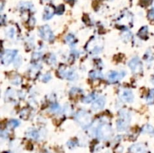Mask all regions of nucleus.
Listing matches in <instances>:
<instances>
[{"label": "nucleus", "instance_id": "b1692460", "mask_svg": "<svg viewBox=\"0 0 154 153\" xmlns=\"http://www.w3.org/2000/svg\"><path fill=\"white\" fill-rule=\"evenodd\" d=\"M60 110H61L60 106H59L58 104H53L50 107V111L53 113H59Z\"/></svg>", "mask_w": 154, "mask_h": 153}, {"label": "nucleus", "instance_id": "2eb2a0df", "mask_svg": "<svg viewBox=\"0 0 154 153\" xmlns=\"http://www.w3.org/2000/svg\"><path fill=\"white\" fill-rule=\"evenodd\" d=\"M144 58L147 61L154 60V47L149 48L144 56Z\"/></svg>", "mask_w": 154, "mask_h": 153}, {"label": "nucleus", "instance_id": "cd10ccee", "mask_svg": "<svg viewBox=\"0 0 154 153\" xmlns=\"http://www.w3.org/2000/svg\"><path fill=\"white\" fill-rule=\"evenodd\" d=\"M47 62H48L50 65H53L54 64H56V56L53 54H50V56H49L48 60H47Z\"/></svg>", "mask_w": 154, "mask_h": 153}, {"label": "nucleus", "instance_id": "f03ea898", "mask_svg": "<svg viewBox=\"0 0 154 153\" xmlns=\"http://www.w3.org/2000/svg\"><path fill=\"white\" fill-rule=\"evenodd\" d=\"M76 122L79 124L83 129H87L92 123V116L89 113L84 110H80L76 113L75 116Z\"/></svg>", "mask_w": 154, "mask_h": 153}, {"label": "nucleus", "instance_id": "f3484780", "mask_svg": "<svg viewBox=\"0 0 154 153\" xmlns=\"http://www.w3.org/2000/svg\"><path fill=\"white\" fill-rule=\"evenodd\" d=\"M96 99V95L94 93H92V94H89L87 95V96L83 98V103H85V104H89L90 102L94 101Z\"/></svg>", "mask_w": 154, "mask_h": 153}, {"label": "nucleus", "instance_id": "412c9836", "mask_svg": "<svg viewBox=\"0 0 154 153\" xmlns=\"http://www.w3.org/2000/svg\"><path fill=\"white\" fill-rule=\"evenodd\" d=\"M141 131L145 134H154V128L150 125H144Z\"/></svg>", "mask_w": 154, "mask_h": 153}, {"label": "nucleus", "instance_id": "f8f14e48", "mask_svg": "<svg viewBox=\"0 0 154 153\" xmlns=\"http://www.w3.org/2000/svg\"><path fill=\"white\" fill-rule=\"evenodd\" d=\"M104 104H105L104 97H98L93 103L92 109L93 110H100L104 107Z\"/></svg>", "mask_w": 154, "mask_h": 153}, {"label": "nucleus", "instance_id": "9d476101", "mask_svg": "<svg viewBox=\"0 0 154 153\" xmlns=\"http://www.w3.org/2000/svg\"><path fill=\"white\" fill-rule=\"evenodd\" d=\"M117 23L121 26L128 27L129 25H131L133 23V15L129 12L124 13L119 17Z\"/></svg>", "mask_w": 154, "mask_h": 153}, {"label": "nucleus", "instance_id": "7ed1b4c3", "mask_svg": "<svg viewBox=\"0 0 154 153\" xmlns=\"http://www.w3.org/2000/svg\"><path fill=\"white\" fill-rule=\"evenodd\" d=\"M96 137L101 140H107L112 135V129L108 124H101L97 128L96 132Z\"/></svg>", "mask_w": 154, "mask_h": 153}, {"label": "nucleus", "instance_id": "6e6552de", "mask_svg": "<svg viewBox=\"0 0 154 153\" xmlns=\"http://www.w3.org/2000/svg\"><path fill=\"white\" fill-rule=\"evenodd\" d=\"M129 67L134 74H139L143 71V65L139 58L134 57L129 62Z\"/></svg>", "mask_w": 154, "mask_h": 153}, {"label": "nucleus", "instance_id": "4be33fe9", "mask_svg": "<svg viewBox=\"0 0 154 153\" xmlns=\"http://www.w3.org/2000/svg\"><path fill=\"white\" fill-rule=\"evenodd\" d=\"M27 136L29 137L32 138V139H34V140H37L38 138L39 137V134L38 132V131L36 130H30L28 132H27Z\"/></svg>", "mask_w": 154, "mask_h": 153}, {"label": "nucleus", "instance_id": "bb28decb", "mask_svg": "<svg viewBox=\"0 0 154 153\" xmlns=\"http://www.w3.org/2000/svg\"><path fill=\"white\" fill-rule=\"evenodd\" d=\"M19 125H20V122L18 120H17V119H11L8 122V125L11 128H17V126H19Z\"/></svg>", "mask_w": 154, "mask_h": 153}, {"label": "nucleus", "instance_id": "aec40b11", "mask_svg": "<svg viewBox=\"0 0 154 153\" xmlns=\"http://www.w3.org/2000/svg\"><path fill=\"white\" fill-rule=\"evenodd\" d=\"M147 102L148 104H154V89L150 90L149 94L147 97Z\"/></svg>", "mask_w": 154, "mask_h": 153}, {"label": "nucleus", "instance_id": "ddd939ff", "mask_svg": "<svg viewBox=\"0 0 154 153\" xmlns=\"http://www.w3.org/2000/svg\"><path fill=\"white\" fill-rule=\"evenodd\" d=\"M56 12L54 8L51 5H47L45 7L43 13V19L44 20H48L53 17V14Z\"/></svg>", "mask_w": 154, "mask_h": 153}, {"label": "nucleus", "instance_id": "1a4fd4ad", "mask_svg": "<svg viewBox=\"0 0 154 153\" xmlns=\"http://www.w3.org/2000/svg\"><path fill=\"white\" fill-rule=\"evenodd\" d=\"M125 75H126V72L124 71H121L120 72L112 71L107 74V80H108L110 83L114 84V83L117 82V81L121 80L123 78H124Z\"/></svg>", "mask_w": 154, "mask_h": 153}, {"label": "nucleus", "instance_id": "6ab92c4d", "mask_svg": "<svg viewBox=\"0 0 154 153\" xmlns=\"http://www.w3.org/2000/svg\"><path fill=\"white\" fill-rule=\"evenodd\" d=\"M19 8L21 10H31L33 8V5L31 2H21L19 5Z\"/></svg>", "mask_w": 154, "mask_h": 153}, {"label": "nucleus", "instance_id": "393cba45", "mask_svg": "<svg viewBox=\"0 0 154 153\" xmlns=\"http://www.w3.org/2000/svg\"><path fill=\"white\" fill-rule=\"evenodd\" d=\"M21 81H22V79H21V78H20V76L16 75V76H14V78H13V79L11 80V84H14V85L18 86V85H20V83H21Z\"/></svg>", "mask_w": 154, "mask_h": 153}, {"label": "nucleus", "instance_id": "473e14b6", "mask_svg": "<svg viewBox=\"0 0 154 153\" xmlns=\"http://www.w3.org/2000/svg\"><path fill=\"white\" fill-rule=\"evenodd\" d=\"M41 1H43V2H49V1H50V0H41Z\"/></svg>", "mask_w": 154, "mask_h": 153}, {"label": "nucleus", "instance_id": "72a5a7b5", "mask_svg": "<svg viewBox=\"0 0 154 153\" xmlns=\"http://www.w3.org/2000/svg\"><path fill=\"white\" fill-rule=\"evenodd\" d=\"M5 153H10V152H5Z\"/></svg>", "mask_w": 154, "mask_h": 153}, {"label": "nucleus", "instance_id": "2f4dec72", "mask_svg": "<svg viewBox=\"0 0 154 153\" xmlns=\"http://www.w3.org/2000/svg\"><path fill=\"white\" fill-rule=\"evenodd\" d=\"M148 18L150 20H154V8H152L148 13Z\"/></svg>", "mask_w": 154, "mask_h": 153}, {"label": "nucleus", "instance_id": "c756f323", "mask_svg": "<svg viewBox=\"0 0 154 153\" xmlns=\"http://www.w3.org/2000/svg\"><path fill=\"white\" fill-rule=\"evenodd\" d=\"M64 11H65V8H64V5H61L59 6H58L56 9V13L58 15H60V14H63Z\"/></svg>", "mask_w": 154, "mask_h": 153}, {"label": "nucleus", "instance_id": "5701e85b", "mask_svg": "<svg viewBox=\"0 0 154 153\" xmlns=\"http://www.w3.org/2000/svg\"><path fill=\"white\" fill-rule=\"evenodd\" d=\"M65 42L70 45H73L75 43V36L72 34H69L65 37Z\"/></svg>", "mask_w": 154, "mask_h": 153}, {"label": "nucleus", "instance_id": "7c9ffc66", "mask_svg": "<svg viewBox=\"0 0 154 153\" xmlns=\"http://www.w3.org/2000/svg\"><path fill=\"white\" fill-rule=\"evenodd\" d=\"M22 59L20 57H17L14 60V66L15 67H19L20 65H21Z\"/></svg>", "mask_w": 154, "mask_h": 153}, {"label": "nucleus", "instance_id": "20e7f679", "mask_svg": "<svg viewBox=\"0 0 154 153\" xmlns=\"http://www.w3.org/2000/svg\"><path fill=\"white\" fill-rule=\"evenodd\" d=\"M103 48V41L101 39L95 38L88 42L87 44V50L90 52V53L96 54L99 53Z\"/></svg>", "mask_w": 154, "mask_h": 153}, {"label": "nucleus", "instance_id": "a211bd4d", "mask_svg": "<svg viewBox=\"0 0 154 153\" xmlns=\"http://www.w3.org/2000/svg\"><path fill=\"white\" fill-rule=\"evenodd\" d=\"M147 34H148L147 27H142V28L139 30L138 33V35L142 39L147 38Z\"/></svg>", "mask_w": 154, "mask_h": 153}, {"label": "nucleus", "instance_id": "0eeeda50", "mask_svg": "<svg viewBox=\"0 0 154 153\" xmlns=\"http://www.w3.org/2000/svg\"><path fill=\"white\" fill-rule=\"evenodd\" d=\"M38 33L40 37L46 41H52L54 39V35H53V32L50 30V27L47 25L41 27L39 29Z\"/></svg>", "mask_w": 154, "mask_h": 153}, {"label": "nucleus", "instance_id": "dca6fc26", "mask_svg": "<svg viewBox=\"0 0 154 153\" xmlns=\"http://www.w3.org/2000/svg\"><path fill=\"white\" fill-rule=\"evenodd\" d=\"M89 76L91 79H94V80L101 79V78H103V77H104V75H103V74L101 72V71H96V70H94V71H90L89 74Z\"/></svg>", "mask_w": 154, "mask_h": 153}, {"label": "nucleus", "instance_id": "9b49d317", "mask_svg": "<svg viewBox=\"0 0 154 153\" xmlns=\"http://www.w3.org/2000/svg\"><path fill=\"white\" fill-rule=\"evenodd\" d=\"M120 97L123 101L128 102V103H131L134 100V95H133V92L129 89H123L120 92Z\"/></svg>", "mask_w": 154, "mask_h": 153}, {"label": "nucleus", "instance_id": "39448f33", "mask_svg": "<svg viewBox=\"0 0 154 153\" xmlns=\"http://www.w3.org/2000/svg\"><path fill=\"white\" fill-rule=\"evenodd\" d=\"M59 74L60 77L69 81H74L78 78V75L74 70L64 65H61L59 68Z\"/></svg>", "mask_w": 154, "mask_h": 153}, {"label": "nucleus", "instance_id": "a878e982", "mask_svg": "<svg viewBox=\"0 0 154 153\" xmlns=\"http://www.w3.org/2000/svg\"><path fill=\"white\" fill-rule=\"evenodd\" d=\"M15 33L16 30L14 27H10V28H8V30H7V35L9 38H13L14 37Z\"/></svg>", "mask_w": 154, "mask_h": 153}, {"label": "nucleus", "instance_id": "c85d7f7f", "mask_svg": "<svg viewBox=\"0 0 154 153\" xmlns=\"http://www.w3.org/2000/svg\"><path fill=\"white\" fill-rule=\"evenodd\" d=\"M50 79H51V75L49 73H46L45 74H44L41 78V81L44 83L48 82Z\"/></svg>", "mask_w": 154, "mask_h": 153}, {"label": "nucleus", "instance_id": "f257e3e1", "mask_svg": "<svg viewBox=\"0 0 154 153\" xmlns=\"http://www.w3.org/2000/svg\"><path fill=\"white\" fill-rule=\"evenodd\" d=\"M131 121V115L126 110H122L119 113V119L117 122V128L119 132L126 131Z\"/></svg>", "mask_w": 154, "mask_h": 153}, {"label": "nucleus", "instance_id": "4468645a", "mask_svg": "<svg viewBox=\"0 0 154 153\" xmlns=\"http://www.w3.org/2000/svg\"><path fill=\"white\" fill-rule=\"evenodd\" d=\"M130 153H146V149L142 144H135L130 147L129 149Z\"/></svg>", "mask_w": 154, "mask_h": 153}, {"label": "nucleus", "instance_id": "423d86ee", "mask_svg": "<svg viewBox=\"0 0 154 153\" xmlns=\"http://www.w3.org/2000/svg\"><path fill=\"white\" fill-rule=\"evenodd\" d=\"M17 51L15 50H6L2 53L1 61L2 63L5 65H8L12 62V61L15 59L17 56Z\"/></svg>", "mask_w": 154, "mask_h": 153}]
</instances>
